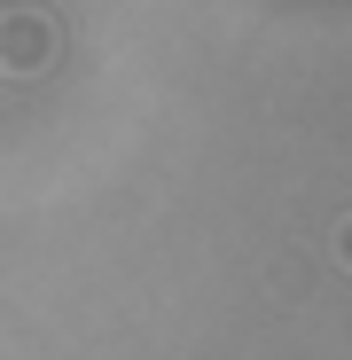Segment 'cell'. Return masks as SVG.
<instances>
[{
	"mask_svg": "<svg viewBox=\"0 0 352 360\" xmlns=\"http://www.w3.org/2000/svg\"><path fill=\"white\" fill-rule=\"evenodd\" d=\"M47 63V24L39 16H8L0 24V71H39Z\"/></svg>",
	"mask_w": 352,
	"mask_h": 360,
	"instance_id": "obj_1",
	"label": "cell"
}]
</instances>
